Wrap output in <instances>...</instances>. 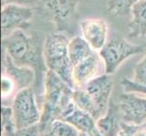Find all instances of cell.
I'll return each mask as SVG.
<instances>
[{
  "label": "cell",
  "mask_w": 146,
  "mask_h": 136,
  "mask_svg": "<svg viewBox=\"0 0 146 136\" xmlns=\"http://www.w3.org/2000/svg\"><path fill=\"white\" fill-rule=\"evenodd\" d=\"M44 42L36 34L29 36L25 30H17L2 39L3 50L17 66L34 70L36 80L34 91L43 94L44 83L48 69L44 57Z\"/></svg>",
  "instance_id": "6da1fadb"
},
{
  "label": "cell",
  "mask_w": 146,
  "mask_h": 136,
  "mask_svg": "<svg viewBox=\"0 0 146 136\" xmlns=\"http://www.w3.org/2000/svg\"><path fill=\"white\" fill-rule=\"evenodd\" d=\"M74 88L52 71L46 72L44 83L40 132L49 131L55 120L61 119L73 105Z\"/></svg>",
  "instance_id": "7a4b0ae2"
},
{
  "label": "cell",
  "mask_w": 146,
  "mask_h": 136,
  "mask_svg": "<svg viewBox=\"0 0 146 136\" xmlns=\"http://www.w3.org/2000/svg\"><path fill=\"white\" fill-rule=\"evenodd\" d=\"M70 40L62 33H53L44 40V57L48 70L74 89L73 80V65L68 54Z\"/></svg>",
  "instance_id": "3957f363"
},
{
  "label": "cell",
  "mask_w": 146,
  "mask_h": 136,
  "mask_svg": "<svg viewBox=\"0 0 146 136\" xmlns=\"http://www.w3.org/2000/svg\"><path fill=\"white\" fill-rule=\"evenodd\" d=\"M143 51V45L133 44L123 37L116 36L108 40L99 54L104 64L105 74H113L125 60Z\"/></svg>",
  "instance_id": "277c9868"
},
{
  "label": "cell",
  "mask_w": 146,
  "mask_h": 136,
  "mask_svg": "<svg viewBox=\"0 0 146 136\" xmlns=\"http://www.w3.org/2000/svg\"><path fill=\"white\" fill-rule=\"evenodd\" d=\"M11 107L17 130L39 124L41 112L38 109L33 88H27L18 92L13 99Z\"/></svg>",
  "instance_id": "5b68a950"
},
{
  "label": "cell",
  "mask_w": 146,
  "mask_h": 136,
  "mask_svg": "<svg viewBox=\"0 0 146 136\" xmlns=\"http://www.w3.org/2000/svg\"><path fill=\"white\" fill-rule=\"evenodd\" d=\"M34 17L33 10L22 5L7 4L1 10L2 39L17 30H27Z\"/></svg>",
  "instance_id": "8992f818"
},
{
  "label": "cell",
  "mask_w": 146,
  "mask_h": 136,
  "mask_svg": "<svg viewBox=\"0 0 146 136\" xmlns=\"http://www.w3.org/2000/svg\"><path fill=\"white\" fill-rule=\"evenodd\" d=\"M105 74V67L99 52L94 51L87 58L79 63L73 69L74 88L84 89L86 85L102 74Z\"/></svg>",
  "instance_id": "52a82bcc"
},
{
  "label": "cell",
  "mask_w": 146,
  "mask_h": 136,
  "mask_svg": "<svg viewBox=\"0 0 146 136\" xmlns=\"http://www.w3.org/2000/svg\"><path fill=\"white\" fill-rule=\"evenodd\" d=\"M119 109L123 123L141 125L146 121V97L135 93H123L119 97Z\"/></svg>",
  "instance_id": "ba28073f"
},
{
  "label": "cell",
  "mask_w": 146,
  "mask_h": 136,
  "mask_svg": "<svg viewBox=\"0 0 146 136\" xmlns=\"http://www.w3.org/2000/svg\"><path fill=\"white\" fill-rule=\"evenodd\" d=\"M83 38L93 50L100 52L107 43L108 27L101 18H87L80 23Z\"/></svg>",
  "instance_id": "9c48e42d"
},
{
  "label": "cell",
  "mask_w": 146,
  "mask_h": 136,
  "mask_svg": "<svg viewBox=\"0 0 146 136\" xmlns=\"http://www.w3.org/2000/svg\"><path fill=\"white\" fill-rule=\"evenodd\" d=\"M113 88V81L110 74H102L90 82L84 89L87 91L90 96L101 114L104 115L107 111L110 103V97Z\"/></svg>",
  "instance_id": "30bf717a"
},
{
  "label": "cell",
  "mask_w": 146,
  "mask_h": 136,
  "mask_svg": "<svg viewBox=\"0 0 146 136\" xmlns=\"http://www.w3.org/2000/svg\"><path fill=\"white\" fill-rule=\"evenodd\" d=\"M2 63L3 73L13 79L19 92L24 89L30 88L31 85H34L35 80H36V74L34 70L28 67L17 66L4 50Z\"/></svg>",
  "instance_id": "8fae6325"
},
{
  "label": "cell",
  "mask_w": 146,
  "mask_h": 136,
  "mask_svg": "<svg viewBox=\"0 0 146 136\" xmlns=\"http://www.w3.org/2000/svg\"><path fill=\"white\" fill-rule=\"evenodd\" d=\"M61 120L73 124L80 133H85L89 136H103L96 126V119L91 114L78 109L74 103L64 114Z\"/></svg>",
  "instance_id": "7c38bea8"
},
{
  "label": "cell",
  "mask_w": 146,
  "mask_h": 136,
  "mask_svg": "<svg viewBox=\"0 0 146 136\" xmlns=\"http://www.w3.org/2000/svg\"><path fill=\"white\" fill-rule=\"evenodd\" d=\"M79 0H44L46 7L51 11L60 30L69 28L70 23L76 12Z\"/></svg>",
  "instance_id": "4fadbf2b"
},
{
  "label": "cell",
  "mask_w": 146,
  "mask_h": 136,
  "mask_svg": "<svg viewBox=\"0 0 146 136\" xmlns=\"http://www.w3.org/2000/svg\"><path fill=\"white\" fill-rule=\"evenodd\" d=\"M123 120L118 103L110 101L107 111L96 120V126L103 136H118L122 132Z\"/></svg>",
  "instance_id": "5bb4252c"
},
{
  "label": "cell",
  "mask_w": 146,
  "mask_h": 136,
  "mask_svg": "<svg viewBox=\"0 0 146 136\" xmlns=\"http://www.w3.org/2000/svg\"><path fill=\"white\" fill-rule=\"evenodd\" d=\"M132 20L129 24L130 34L133 37L146 36V0H140L131 9Z\"/></svg>",
  "instance_id": "9a60e30c"
},
{
  "label": "cell",
  "mask_w": 146,
  "mask_h": 136,
  "mask_svg": "<svg viewBox=\"0 0 146 136\" xmlns=\"http://www.w3.org/2000/svg\"><path fill=\"white\" fill-rule=\"evenodd\" d=\"M94 51V50L92 49L83 36H74L72 38L68 44V54L73 68L87 58Z\"/></svg>",
  "instance_id": "2e32d148"
},
{
  "label": "cell",
  "mask_w": 146,
  "mask_h": 136,
  "mask_svg": "<svg viewBox=\"0 0 146 136\" xmlns=\"http://www.w3.org/2000/svg\"><path fill=\"white\" fill-rule=\"evenodd\" d=\"M73 103L78 109L91 114L94 119L102 116L94 100L85 89L74 88L73 93Z\"/></svg>",
  "instance_id": "e0dca14e"
},
{
  "label": "cell",
  "mask_w": 146,
  "mask_h": 136,
  "mask_svg": "<svg viewBox=\"0 0 146 136\" xmlns=\"http://www.w3.org/2000/svg\"><path fill=\"white\" fill-rule=\"evenodd\" d=\"M2 136H13L17 131L13 110L10 105H3L1 108Z\"/></svg>",
  "instance_id": "ac0fdd59"
},
{
  "label": "cell",
  "mask_w": 146,
  "mask_h": 136,
  "mask_svg": "<svg viewBox=\"0 0 146 136\" xmlns=\"http://www.w3.org/2000/svg\"><path fill=\"white\" fill-rule=\"evenodd\" d=\"M49 131L54 136H79V131L73 124L61 119L55 120L50 126Z\"/></svg>",
  "instance_id": "d6986e66"
},
{
  "label": "cell",
  "mask_w": 146,
  "mask_h": 136,
  "mask_svg": "<svg viewBox=\"0 0 146 136\" xmlns=\"http://www.w3.org/2000/svg\"><path fill=\"white\" fill-rule=\"evenodd\" d=\"M140 0H109L108 11L116 16H124L131 12V9Z\"/></svg>",
  "instance_id": "ffe728a7"
},
{
  "label": "cell",
  "mask_w": 146,
  "mask_h": 136,
  "mask_svg": "<svg viewBox=\"0 0 146 136\" xmlns=\"http://www.w3.org/2000/svg\"><path fill=\"white\" fill-rule=\"evenodd\" d=\"M133 81L146 86V54L135 65Z\"/></svg>",
  "instance_id": "44dd1931"
},
{
  "label": "cell",
  "mask_w": 146,
  "mask_h": 136,
  "mask_svg": "<svg viewBox=\"0 0 146 136\" xmlns=\"http://www.w3.org/2000/svg\"><path fill=\"white\" fill-rule=\"evenodd\" d=\"M121 85H122L124 93H135L146 95V86L135 83L133 80L123 78L121 81Z\"/></svg>",
  "instance_id": "7402d4cb"
},
{
  "label": "cell",
  "mask_w": 146,
  "mask_h": 136,
  "mask_svg": "<svg viewBox=\"0 0 146 136\" xmlns=\"http://www.w3.org/2000/svg\"><path fill=\"white\" fill-rule=\"evenodd\" d=\"M122 131L126 136H146V123L141 125H132L122 123Z\"/></svg>",
  "instance_id": "603a6c76"
},
{
  "label": "cell",
  "mask_w": 146,
  "mask_h": 136,
  "mask_svg": "<svg viewBox=\"0 0 146 136\" xmlns=\"http://www.w3.org/2000/svg\"><path fill=\"white\" fill-rule=\"evenodd\" d=\"M40 135H41V132H40L39 125L36 124L28 128L19 129L13 136H40Z\"/></svg>",
  "instance_id": "cb8c5ba5"
},
{
  "label": "cell",
  "mask_w": 146,
  "mask_h": 136,
  "mask_svg": "<svg viewBox=\"0 0 146 136\" xmlns=\"http://www.w3.org/2000/svg\"><path fill=\"white\" fill-rule=\"evenodd\" d=\"M34 0H2V7L6 6L7 4H18V5H22V4H27L33 2Z\"/></svg>",
  "instance_id": "d4e9b609"
},
{
  "label": "cell",
  "mask_w": 146,
  "mask_h": 136,
  "mask_svg": "<svg viewBox=\"0 0 146 136\" xmlns=\"http://www.w3.org/2000/svg\"><path fill=\"white\" fill-rule=\"evenodd\" d=\"M40 136H54V133L51 132V131H46V132L42 133Z\"/></svg>",
  "instance_id": "484cf974"
},
{
  "label": "cell",
  "mask_w": 146,
  "mask_h": 136,
  "mask_svg": "<svg viewBox=\"0 0 146 136\" xmlns=\"http://www.w3.org/2000/svg\"><path fill=\"white\" fill-rule=\"evenodd\" d=\"M118 136H126V135H125V134H124V133H123V131H122V132H121V133H120Z\"/></svg>",
  "instance_id": "4316f807"
},
{
  "label": "cell",
  "mask_w": 146,
  "mask_h": 136,
  "mask_svg": "<svg viewBox=\"0 0 146 136\" xmlns=\"http://www.w3.org/2000/svg\"><path fill=\"white\" fill-rule=\"evenodd\" d=\"M79 136H89V135L85 134V133H80V135H79Z\"/></svg>",
  "instance_id": "83f0119b"
}]
</instances>
